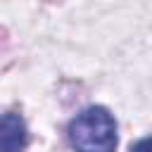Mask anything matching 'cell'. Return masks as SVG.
I'll use <instances>...</instances> for the list:
<instances>
[{
  "label": "cell",
  "instance_id": "6da1fadb",
  "mask_svg": "<svg viewBox=\"0 0 152 152\" xmlns=\"http://www.w3.org/2000/svg\"><path fill=\"white\" fill-rule=\"evenodd\" d=\"M66 138L76 152H116V119L107 107L90 104L69 121Z\"/></svg>",
  "mask_w": 152,
  "mask_h": 152
},
{
  "label": "cell",
  "instance_id": "7a4b0ae2",
  "mask_svg": "<svg viewBox=\"0 0 152 152\" xmlns=\"http://www.w3.org/2000/svg\"><path fill=\"white\" fill-rule=\"evenodd\" d=\"M28 147V128L21 114L5 112L0 119V150L2 152H24Z\"/></svg>",
  "mask_w": 152,
  "mask_h": 152
},
{
  "label": "cell",
  "instance_id": "3957f363",
  "mask_svg": "<svg viewBox=\"0 0 152 152\" xmlns=\"http://www.w3.org/2000/svg\"><path fill=\"white\" fill-rule=\"evenodd\" d=\"M131 152H152V135H145L131 145Z\"/></svg>",
  "mask_w": 152,
  "mask_h": 152
}]
</instances>
